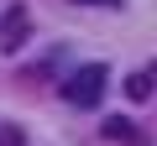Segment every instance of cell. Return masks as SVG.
Returning a JSON list of instances; mask_svg holds the SVG:
<instances>
[{"instance_id":"cell-1","label":"cell","mask_w":157,"mask_h":146,"mask_svg":"<svg viewBox=\"0 0 157 146\" xmlns=\"http://www.w3.org/2000/svg\"><path fill=\"white\" fill-rule=\"evenodd\" d=\"M105 84H110V68H105V63H84V68L68 73L63 99H68L73 110H94V104L105 99Z\"/></svg>"},{"instance_id":"cell-2","label":"cell","mask_w":157,"mask_h":146,"mask_svg":"<svg viewBox=\"0 0 157 146\" xmlns=\"http://www.w3.org/2000/svg\"><path fill=\"white\" fill-rule=\"evenodd\" d=\"M32 37V11L26 5H6L0 11V52H21Z\"/></svg>"},{"instance_id":"cell-3","label":"cell","mask_w":157,"mask_h":146,"mask_svg":"<svg viewBox=\"0 0 157 146\" xmlns=\"http://www.w3.org/2000/svg\"><path fill=\"white\" fill-rule=\"evenodd\" d=\"M105 136L110 141H126V146H147V130H136L126 115H115V120H105Z\"/></svg>"},{"instance_id":"cell-4","label":"cell","mask_w":157,"mask_h":146,"mask_svg":"<svg viewBox=\"0 0 157 146\" xmlns=\"http://www.w3.org/2000/svg\"><path fill=\"white\" fill-rule=\"evenodd\" d=\"M152 89H157V63H147V68H136L131 78H126V94H131V99H147Z\"/></svg>"},{"instance_id":"cell-5","label":"cell","mask_w":157,"mask_h":146,"mask_svg":"<svg viewBox=\"0 0 157 146\" xmlns=\"http://www.w3.org/2000/svg\"><path fill=\"white\" fill-rule=\"evenodd\" d=\"M0 146H26V130L11 125V120H0Z\"/></svg>"},{"instance_id":"cell-6","label":"cell","mask_w":157,"mask_h":146,"mask_svg":"<svg viewBox=\"0 0 157 146\" xmlns=\"http://www.w3.org/2000/svg\"><path fill=\"white\" fill-rule=\"evenodd\" d=\"M84 5H121V0H84Z\"/></svg>"}]
</instances>
